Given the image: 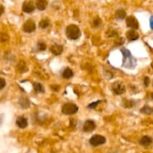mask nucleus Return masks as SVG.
<instances>
[{
	"mask_svg": "<svg viewBox=\"0 0 153 153\" xmlns=\"http://www.w3.org/2000/svg\"><path fill=\"white\" fill-rule=\"evenodd\" d=\"M121 52L123 54V67L128 69H133L135 68L137 61L134 57L131 55V52L128 49L125 47H122L120 49Z\"/></svg>",
	"mask_w": 153,
	"mask_h": 153,
	"instance_id": "1",
	"label": "nucleus"
},
{
	"mask_svg": "<svg viewBox=\"0 0 153 153\" xmlns=\"http://www.w3.org/2000/svg\"><path fill=\"white\" fill-rule=\"evenodd\" d=\"M66 34L70 40H77L81 36L80 28L74 24H70L66 28Z\"/></svg>",
	"mask_w": 153,
	"mask_h": 153,
	"instance_id": "2",
	"label": "nucleus"
},
{
	"mask_svg": "<svg viewBox=\"0 0 153 153\" xmlns=\"http://www.w3.org/2000/svg\"><path fill=\"white\" fill-rule=\"evenodd\" d=\"M79 110V107L77 105L73 103H67L63 105L62 106V112L66 115H72V114H75L76 112H78Z\"/></svg>",
	"mask_w": 153,
	"mask_h": 153,
	"instance_id": "3",
	"label": "nucleus"
},
{
	"mask_svg": "<svg viewBox=\"0 0 153 153\" xmlns=\"http://www.w3.org/2000/svg\"><path fill=\"white\" fill-rule=\"evenodd\" d=\"M89 142L94 146H98L102 145L106 142V139L104 136L100 134H95L91 136Z\"/></svg>",
	"mask_w": 153,
	"mask_h": 153,
	"instance_id": "4",
	"label": "nucleus"
},
{
	"mask_svg": "<svg viewBox=\"0 0 153 153\" xmlns=\"http://www.w3.org/2000/svg\"><path fill=\"white\" fill-rule=\"evenodd\" d=\"M112 91L116 94H121L126 92V86L123 82L117 81L111 85Z\"/></svg>",
	"mask_w": 153,
	"mask_h": 153,
	"instance_id": "5",
	"label": "nucleus"
},
{
	"mask_svg": "<svg viewBox=\"0 0 153 153\" xmlns=\"http://www.w3.org/2000/svg\"><path fill=\"white\" fill-rule=\"evenodd\" d=\"M22 31L27 33L33 32L36 29V24L34 21L31 19H28L22 25Z\"/></svg>",
	"mask_w": 153,
	"mask_h": 153,
	"instance_id": "6",
	"label": "nucleus"
},
{
	"mask_svg": "<svg viewBox=\"0 0 153 153\" xmlns=\"http://www.w3.org/2000/svg\"><path fill=\"white\" fill-rule=\"evenodd\" d=\"M126 25L127 26L131 28V29H137L139 28V22L138 20L136 19L135 16H128L126 17Z\"/></svg>",
	"mask_w": 153,
	"mask_h": 153,
	"instance_id": "7",
	"label": "nucleus"
},
{
	"mask_svg": "<svg viewBox=\"0 0 153 153\" xmlns=\"http://www.w3.org/2000/svg\"><path fill=\"white\" fill-rule=\"evenodd\" d=\"M35 4L33 1H26L24 2L23 4H22V11H24L25 13H32L34 10H35Z\"/></svg>",
	"mask_w": 153,
	"mask_h": 153,
	"instance_id": "8",
	"label": "nucleus"
},
{
	"mask_svg": "<svg viewBox=\"0 0 153 153\" xmlns=\"http://www.w3.org/2000/svg\"><path fill=\"white\" fill-rule=\"evenodd\" d=\"M96 128V123L92 120H87L83 125V130L85 132H92Z\"/></svg>",
	"mask_w": 153,
	"mask_h": 153,
	"instance_id": "9",
	"label": "nucleus"
},
{
	"mask_svg": "<svg viewBox=\"0 0 153 153\" xmlns=\"http://www.w3.org/2000/svg\"><path fill=\"white\" fill-rule=\"evenodd\" d=\"M63 48L62 45L57 44H55L52 45L50 47V51L53 55L55 56H59L63 52Z\"/></svg>",
	"mask_w": 153,
	"mask_h": 153,
	"instance_id": "10",
	"label": "nucleus"
},
{
	"mask_svg": "<svg viewBox=\"0 0 153 153\" xmlns=\"http://www.w3.org/2000/svg\"><path fill=\"white\" fill-rule=\"evenodd\" d=\"M16 124L20 128H25L28 126V120L25 117L21 116L17 117L16 120Z\"/></svg>",
	"mask_w": 153,
	"mask_h": 153,
	"instance_id": "11",
	"label": "nucleus"
},
{
	"mask_svg": "<svg viewBox=\"0 0 153 153\" xmlns=\"http://www.w3.org/2000/svg\"><path fill=\"white\" fill-rule=\"evenodd\" d=\"M126 38L129 41H134L139 38V34L134 29H130L126 32Z\"/></svg>",
	"mask_w": 153,
	"mask_h": 153,
	"instance_id": "12",
	"label": "nucleus"
},
{
	"mask_svg": "<svg viewBox=\"0 0 153 153\" xmlns=\"http://www.w3.org/2000/svg\"><path fill=\"white\" fill-rule=\"evenodd\" d=\"M48 5L46 0H36V8L39 10H44Z\"/></svg>",
	"mask_w": 153,
	"mask_h": 153,
	"instance_id": "13",
	"label": "nucleus"
},
{
	"mask_svg": "<svg viewBox=\"0 0 153 153\" xmlns=\"http://www.w3.org/2000/svg\"><path fill=\"white\" fill-rule=\"evenodd\" d=\"M152 139L149 136H143L140 140V144L143 146H148L152 143Z\"/></svg>",
	"mask_w": 153,
	"mask_h": 153,
	"instance_id": "14",
	"label": "nucleus"
},
{
	"mask_svg": "<svg viewBox=\"0 0 153 153\" xmlns=\"http://www.w3.org/2000/svg\"><path fill=\"white\" fill-rule=\"evenodd\" d=\"M19 104L22 109H27L30 106L29 100L26 97H21L19 100Z\"/></svg>",
	"mask_w": 153,
	"mask_h": 153,
	"instance_id": "15",
	"label": "nucleus"
},
{
	"mask_svg": "<svg viewBox=\"0 0 153 153\" xmlns=\"http://www.w3.org/2000/svg\"><path fill=\"white\" fill-rule=\"evenodd\" d=\"M126 16V12L124 9H118L115 12V17L117 20H123Z\"/></svg>",
	"mask_w": 153,
	"mask_h": 153,
	"instance_id": "16",
	"label": "nucleus"
},
{
	"mask_svg": "<svg viewBox=\"0 0 153 153\" xmlns=\"http://www.w3.org/2000/svg\"><path fill=\"white\" fill-rule=\"evenodd\" d=\"M62 76L64 79H70V78H72L73 76V71L70 68H67L63 71Z\"/></svg>",
	"mask_w": 153,
	"mask_h": 153,
	"instance_id": "17",
	"label": "nucleus"
},
{
	"mask_svg": "<svg viewBox=\"0 0 153 153\" xmlns=\"http://www.w3.org/2000/svg\"><path fill=\"white\" fill-rule=\"evenodd\" d=\"M33 86H34V89L36 92L43 93L45 92L44 86L41 83H40V82H34Z\"/></svg>",
	"mask_w": 153,
	"mask_h": 153,
	"instance_id": "18",
	"label": "nucleus"
},
{
	"mask_svg": "<svg viewBox=\"0 0 153 153\" xmlns=\"http://www.w3.org/2000/svg\"><path fill=\"white\" fill-rule=\"evenodd\" d=\"M50 25V20L49 19H43L39 22V27L42 29H45V28H48Z\"/></svg>",
	"mask_w": 153,
	"mask_h": 153,
	"instance_id": "19",
	"label": "nucleus"
},
{
	"mask_svg": "<svg viewBox=\"0 0 153 153\" xmlns=\"http://www.w3.org/2000/svg\"><path fill=\"white\" fill-rule=\"evenodd\" d=\"M140 112L144 114H147V115H150V114L153 113V107L146 105V106H143V108L140 109Z\"/></svg>",
	"mask_w": 153,
	"mask_h": 153,
	"instance_id": "20",
	"label": "nucleus"
},
{
	"mask_svg": "<svg viewBox=\"0 0 153 153\" xmlns=\"http://www.w3.org/2000/svg\"><path fill=\"white\" fill-rule=\"evenodd\" d=\"M135 101L132 100H126L124 99L123 100V106L124 107H133V106L135 105Z\"/></svg>",
	"mask_w": 153,
	"mask_h": 153,
	"instance_id": "21",
	"label": "nucleus"
},
{
	"mask_svg": "<svg viewBox=\"0 0 153 153\" xmlns=\"http://www.w3.org/2000/svg\"><path fill=\"white\" fill-rule=\"evenodd\" d=\"M37 49H38V50L43 51V50H45L46 49V45L43 42H39L37 45Z\"/></svg>",
	"mask_w": 153,
	"mask_h": 153,
	"instance_id": "22",
	"label": "nucleus"
},
{
	"mask_svg": "<svg viewBox=\"0 0 153 153\" xmlns=\"http://www.w3.org/2000/svg\"><path fill=\"white\" fill-rule=\"evenodd\" d=\"M101 102H102L101 100H99L96 102H93V103L90 104L88 105V107L91 108V109H94V108H95L96 106H97V105H98L100 103H101Z\"/></svg>",
	"mask_w": 153,
	"mask_h": 153,
	"instance_id": "23",
	"label": "nucleus"
},
{
	"mask_svg": "<svg viewBox=\"0 0 153 153\" xmlns=\"http://www.w3.org/2000/svg\"><path fill=\"white\" fill-rule=\"evenodd\" d=\"M94 23L95 26H99L102 23V20L99 17H96L94 21Z\"/></svg>",
	"mask_w": 153,
	"mask_h": 153,
	"instance_id": "24",
	"label": "nucleus"
},
{
	"mask_svg": "<svg viewBox=\"0 0 153 153\" xmlns=\"http://www.w3.org/2000/svg\"><path fill=\"white\" fill-rule=\"evenodd\" d=\"M149 82H150V79H149L148 76H145L144 78V85L146 86H148L149 85Z\"/></svg>",
	"mask_w": 153,
	"mask_h": 153,
	"instance_id": "25",
	"label": "nucleus"
},
{
	"mask_svg": "<svg viewBox=\"0 0 153 153\" xmlns=\"http://www.w3.org/2000/svg\"><path fill=\"white\" fill-rule=\"evenodd\" d=\"M5 85H6V82L5 80H4V79L1 78V89H3L4 87L5 86Z\"/></svg>",
	"mask_w": 153,
	"mask_h": 153,
	"instance_id": "26",
	"label": "nucleus"
},
{
	"mask_svg": "<svg viewBox=\"0 0 153 153\" xmlns=\"http://www.w3.org/2000/svg\"><path fill=\"white\" fill-rule=\"evenodd\" d=\"M149 25H150L151 29L153 30V16H151L150 19H149Z\"/></svg>",
	"mask_w": 153,
	"mask_h": 153,
	"instance_id": "27",
	"label": "nucleus"
},
{
	"mask_svg": "<svg viewBox=\"0 0 153 153\" xmlns=\"http://www.w3.org/2000/svg\"><path fill=\"white\" fill-rule=\"evenodd\" d=\"M4 6L2 5V4H1V15L3 13H4Z\"/></svg>",
	"mask_w": 153,
	"mask_h": 153,
	"instance_id": "28",
	"label": "nucleus"
},
{
	"mask_svg": "<svg viewBox=\"0 0 153 153\" xmlns=\"http://www.w3.org/2000/svg\"><path fill=\"white\" fill-rule=\"evenodd\" d=\"M51 87H52V88H55V86H51ZM57 88H59V86H57ZM52 90H55V91H58V88H53V89H52Z\"/></svg>",
	"mask_w": 153,
	"mask_h": 153,
	"instance_id": "29",
	"label": "nucleus"
},
{
	"mask_svg": "<svg viewBox=\"0 0 153 153\" xmlns=\"http://www.w3.org/2000/svg\"><path fill=\"white\" fill-rule=\"evenodd\" d=\"M110 153H117V152H111Z\"/></svg>",
	"mask_w": 153,
	"mask_h": 153,
	"instance_id": "30",
	"label": "nucleus"
},
{
	"mask_svg": "<svg viewBox=\"0 0 153 153\" xmlns=\"http://www.w3.org/2000/svg\"><path fill=\"white\" fill-rule=\"evenodd\" d=\"M152 68H153V62L152 63Z\"/></svg>",
	"mask_w": 153,
	"mask_h": 153,
	"instance_id": "31",
	"label": "nucleus"
},
{
	"mask_svg": "<svg viewBox=\"0 0 153 153\" xmlns=\"http://www.w3.org/2000/svg\"><path fill=\"white\" fill-rule=\"evenodd\" d=\"M152 97L153 98V93H152Z\"/></svg>",
	"mask_w": 153,
	"mask_h": 153,
	"instance_id": "32",
	"label": "nucleus"
}]
</instances>
